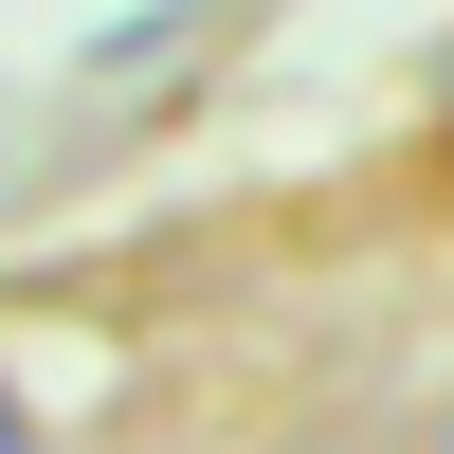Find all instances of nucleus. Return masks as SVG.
Listing matches in <instances>:
<instances>
[{
  "instance_id": "1",
  "label": "nucleus",
  "mask_w": 454,
  "mask_h": 454,
  "mask_svg": "<svg viewBox=\"0 0 454 454\" xmlns=\"http://www.w3.org/2000/svg\"><path fill=\"white\" fill-rule=\"evenodd\" d=\"M0 454H19V400H0Z\"/></svg>"
}]
</instances>
